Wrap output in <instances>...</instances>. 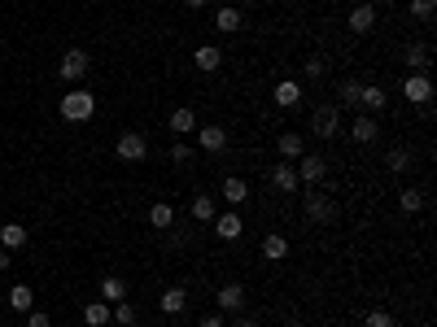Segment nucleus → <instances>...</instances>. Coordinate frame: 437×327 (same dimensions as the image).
<instances>
[{"label": "nucleus", "instance_id": "obj_1", "mask_svg": "<svg viewBox=\"0 0 437 327\" xmlns=\"http://www.w3.org/2000/svg\"><path fill=\"white\" fill-rule=\"evenodd\" d=\"M92 113H96V96L88 88H75V92L61 96V118L66 122H88Z\"/></svg>", "mask_w": 437, "mask_h": 327}, {"label": "nucleus", "instance_id": "obj_2", "mask_svg": "<svg viewBox=\"0 0 437 327\" xmlns=\"http://www.w3.org/2000/svg\"><path fill=\"white\" fill-rule=\"evenodd\" d=\"M302 209H306V218H311V223H319V227H328V223H337V218H342V205H337L328 192H306Z\"/></svg>", "mask_w": 437, "mask_h": 327}, {"label": "nucleus", "instance_id": "obj_3", "mask_svg": "<svg viewBox=\"0 0 437 327\" xmlns=\"http://www.w3.org/2000/svg\"><path fill=\"white\" fill-rule=\"evenodd\" d=\"M337 131H342V109H337V105H319V109L311 113V136L332 140Z\"/></svg>", "mask_w": 437, "mask_h": 327}, {"label": "nucleus", "instance_id": "obj_4", "mask_svg": "<svg viewBox=\"0 0 437 327\" xmlns=\"http://www.w3.org/2000/svg\"><path fill=\"white\" fill-rule=\"evenodd\" d=\"M114 153H118V161H144V153H149V140L140 136V131H123L118 136V144H114Z\"/></svg>", "mask_w": 437, "mask_h": 327}, {"label": "nucleus", "instance_id": "obj_5", "mask_svg": "<svg viewBox=\"0 0 437 327\" xmlns=\"http://www.w3.org/2000/svg\"><path fill=\"white\" fill-rule=\"evenodd\" d=\"M88 53H84V48H70V53H61V65H57V74L61 79H66V83H79V79H84L88 74Z\"/></svg>", "mask_w": 437, "mask_h": 327}, {"label": "nucleus", "instance_id": "obj_6", "mask_svg": "<svg viewBox=\"0 0 437 327\" xmlns=\"http://www.w3.org/2000/svg\"><path fill=\"white\" fill-rule=\"evenodd\" d=\"M293 170H298V184H323V175H328V161H323L319 153H302Z\"/></svg>", "mask_w": 437, "mask_h": 327}, {"label": "nucleus", "instance_id": "obj_7", "mask_svg": "<svg viewBox=\"0 0 437 327\" xmlns=\"http://www.w3.org/2000/svg\"><path fill=\"white\" fill-rule=\"evenodd\" d=\"M402 96H407L411 105H429V101H433V83H429V74H407V83H402Z\"/></svg>", "mask_w": 437, "mask_h": 327}, {"label": "nucleus", "instance_id": "obj_8", "mask_svg": "<svg viewBox=\"0 0 437 327\" xmlns=\"http://www.w3.org/2000/svg\"><path fill=\"white\" fill-rule=\"evenodd\" d=\"M215 301H219L223 314H240V310H245V288H240V284H223Z\"/></svg>", "mask_w": 437, "mask_h": 327}, {"label": "nucleus", "instance_id": "obj_9", "mask_svg": "<svg viewBox=\"0 0 437 327\" xmlns=\"http://www.w3.org/2000/svg\"><path fill=\"white\" fill-rule=\"evenodd\" d=\"M371 26H376V5H354V13H350V31H354V35H367Z\"/></svg>", "mask_w": 437, "mask_h": 327}, {"label": "nucleus", "instance_id": "obj_10", "mask_svg": "<svg viewBox=\"0 0 437 327\" xmlns=\"http://www.w3.org/2000/svg\"><path fill=\"white\" fill-rule=\"evenodd\" d=\"M215 232H219V240H240V214H236V209L215 214Z\"/></svg>", "mask_w": 437, "mask_h": 327}, {"label": "nucleus", "instance_id": "obj_11", "mask_svg": "<svg viewBox=\"0 0 437 327\" xmlns=\"http://www.w3.org/2000/svg\"><path fill=\"white\" fill-rule=\"evenodd\" d=\"M228 149V131L223 127H201V153H223Z\"/></svg>", "mask_w": 437, "mask_h": 327}, {"label": "nucleus", "instance_id": "obj_12", "mask_svg": "<svg viewBox=\"0 0 437 327\" xmlns=\"http://www.w3.org/2000/svg\"><path fill=\"white\" fill-rule=\"evenodd\" d=\"M215 214H219L215 196H206V192H197V196H192V218H197V223H215Z\"/></svg>", "mask_w": 437, "mask_h": 327}, {"label": "nucleus", "instance_id": "obj_13", "mask_svg": "<svg viewBox=\"0 0 437 327\" xmlns=\"http://www.w3.org/2000/svg\"><path fill=\"white\" fill-rule=\"evenodd\" d=\"M162 314H184V305H188V292L184 288H167V292H162Z\"/></svg>", "mask_w": 437, "mask_h": 327}, {"label": "nucleus", "instance_id": "obj_14", "mask_svg": "<svg viewBox=\"0 0 437 327\" xmlns=\"http://www.w3.org/2000/svg\"><path fill=\"white\" fill-rule=\"evenodd\" d=\"M298 101H302V83H293V79L276 83V105H280V109H293Z\"/></svg>", "mask_w": 437, "mask_h": 327}, {"label": "nucleus", "instance_id": "obj_15", "mask_svg": "<svg viewBox=\"0 0 437 327\" xmlns=\"http://www.w3.org/2000/svg\"><path fill=\"white\" fill-rule=\"evenodd\" d=\"M350 136L359 140V144H371V140H376V118H371V113H359L354 127H350Z\"/></svg>", "mask_w": 437, "mask_h": 327}, {"label": "nucleus", "instance_id": "obj_16", "mask_svg": "<svg viewBox=\"0 0 437 327\" xmlns=\"http://www.w3.org/2000/svg\"><path fill=\"white\" fill-rule=\"evenodd\" d=\"M192 61H197V70H206V74H210V70H219V65H223V53H219L215 44H201Z\"/></svg>", "mask_w": 437, "mask_h": 327}, {"label": "nucleus", "instance_id": "obj_17", "mask_svg": "<svg viewBox=\"0 0 437 327\" xmlns=\"http://www.w3.org/2000/svg\"><path fill=\"white\" fill-rule=\"evenodd\" d=\"M245 196H250L245 179H236V175H228V179H223V201H228V205H240Z\"/></svg>", "mask_w": 437, "mask_h": 327}, {"label": "nucleus", "instance_id": "obj_18", "mask_svg": "<svg viewBox=\"0 0 437 327\" xmlns=\"http://www.w3.org/2000/svg\"><path fill=\"white\" fill-rule=\"evenodd\" d=\"M0 244H5V249H22L26 244V227L22 223H5L0 227Z\"/></svg>", "mask_w": 437, "mask_h": 327}, {"label": "nucleus", "instance_id": "obj_19", "mask_svg": "<svg viewBox=\"0 0 437 327\" xmlns=\"http://www.w3.org/2000/svg\"><path fill=\"white\" fill-rule=\"evenodd\" d=\"M359 105H363L367 113H381V109H385V88H381V83L363 88V92H359Z\"/></svg>", "mask_w": 437, "mask_h": 327}, {"label": "nucleus", "instance_id": "obj_20", "mask_svg": "<svg viewBox=\"0 0 437 327\" xmlns=\"http://www.w3.org/2000/svg\"><path fill=\"white\" fill-rule=\"evenodd\" d=\"M429 57H433V53H429V44H407V61H411V70H415V74H424L429 65H433Z\"/></svg>", "mask_w": 437, "mask_h": 327}, {"label": "nucleus", "instance_id": "obj_21", "mask_svg": "<svg viewBox=\"0 0 437 327\" xmlns=\"http://www.w3.org/2000/svg\"><path fill=\"white\" fill-rule=\"evenodd\" d=\"M271 184H276L280 192H298L302 184H298V170L293 166H276V170H271Z\"/></svg>", "mask_w": 437, "mask_h": 327}, {"label": "nucleus", "instance_id": "obj_22", "mask_svg": "<svg viewBox=\"0 0 437 327\" xmlns=\"http://www.w3.org/2000/svg\"><path fill=\"white\" fill-rule=\"evenodd\" d=\"M149 223L158 227V232H167V227L175 223V205H171V201H158V205L149 209Z\"/></svg>", "mask_w": 437, "mask_h": 327}, {"label": "nucleus", "instance_id": "obj_23", "mask_svg": "<svg viewBox=\"0 0 437 327\" xmlns=\"http://www.w3.org/2000/svg\"><path fill=\"white\" fill-rule=\"evenodd\" d=\"M101 301H109V305H118V301H127V284L118 280V275H109V280L101 284Z\"/></svg>", "mask_w": 437, "mask_h": 327}, {"label": "nucleus", "instance_id": "obj_24", "mask_svg": "<svg viewBox=\"0 0 437 327\" xmlns=\"http://www.w3.org/2000/svg\"><path fill=\"white\" fill-rule=\"evenodd\" d=\"M215 26H219V31H228V35H236V31H240V9L223 5V9L215 13Z\"/></svg>", "mask_w": 437, "mask_h": 327}, {"label": "nucleus", "instance_id": "obj_25", "mask_svg": "<svg viewBox=\"0 0 437 327\" xmlns=\"http://www.w3.org/2000/svg\"><path fill=\"white\" fill-rule=\"evenodd\" d=\"M263 257H267V262L289 257V240H284V236H263Z\"/></svg>", "mask_w": 437, "mask_h": 327}, {"label": "nucleus", "instance_id": "obj_26", "mask_svg": "<svg viewBox=\"0 0 437 327\" xmlns=\"http://www.w3.org/2000/svg\"><path fill=\"white\" fill-rule=\"evenodd\" d=\"M84 323H88V327H105V323H109V301H92V305H84Z\"/></svg>", "mask_w": 437, "mask_h": 327}, {"label": "nucleus", "instance_id": "obj_27", "mask_svg": "<svg viewBox=\"0 0 437 327\" xmlns=\"http://www.w3.org/2000/svg\"><path fill=\"white\" fill-rule=\"evenodd\" d=\"M276 144H280V153H284V157H302V153H306V140L298 136V131H284Z\"/></svg>", "mask_w": 437, "mask_h": 327}, {"label": "nucleus", "instance_id": "obj_28", "mask_svg": "<svg viewBox=\"0 0 437 327\" xmlns=\"http://www.w3.org/2000/svg\"><path fill=\"white\" fill-rule=\"evenodd\" d=\"M9 305L18 310V314H26V310L36 305V297H31V288H26V284H13V288H9Z\"/></svg>", "mask_w": 437, "mask_h": 327}, {"label": "nucleus", "instance_id": "obj_29", "mask_svg": "<svg viewBox=\"0 0 437 327\" xmlns=\"http://www.w3.org/2000/svg\"><path fill=\"white\" fill-rule=\"evenodd\" d=\"M171 131H180V136L197 131V113H192V109H175V113H171Z\"/></svg>", "mask_w": 437, "mask_h": 327}, {"label": "nucleus", "instance_id": "obj_30", "mask_svg": "<svg viewBox=\"0 0 437 327\" xmlns=\"http://www.w3.org/2000/svg\"><path fill=\"white\" fill-rule=\"evenodd\" d=\"M398 205H402V214H420V209H424V192L420 188H407L398 196Z\"/></svg>", "mask_w": 437, "mask_h": 327}, {"label": "nucleus", "instance_id": "obj_31", "mask_svg": "<svg viewBox=\"0 0 437 327\" xmlns=\"http://www.w3.org/2000/svg\"><path fill=\"white\" fill-rule=\"evenodd\" d=\"M411 166V153L407 149H390V153H385V170H394V175H402V170H407Z\"/></svg>", "mask_w": 437, "mask_h": 327}, {"label": "nucleus", "instance_id": "obj_32", "mask_svg": "<svg viewBox=\"0 0 437 327\" xmlns=\"http://www.w3.org/2000/svg\"><path fill=\"white\" fill-rule=\"evenodd\" d=\"M359 92H363V83L346 79V83H342V109H359Z\"/></svg>", "mask_w": 437, "mask_h": 327}, {"label": "nucleus", "instance_id": "obj_33", "mask_svg": "<svg viewBox=\"0 0 437 327\" xmlns=\"http://www.w3.org/2000/svg\"><path fill=\"white\" fill-rule=\"evenodd\" d=\"M109 319H114L118 327H132V323H136V305H127V301H118L114 310H109Z\"/></svg>", "mask_w": 437, "mask_h": 327}, {"label": "nucleus", "instance_id": "obj_34", "mask_svg": "<svg viewBox=\"0 0 437 327\" xmlns=\"http://www.w3.org/2000/svg\"><path fill=\"white\" fill-rule=\"evenodd\" d=\"M411 13L420 22H433V13H437V0H411Z\"/></svg>", "mask_w": 437, "mask_h": 327}, {"label": "nucleus", "instance_id": "obj_35", "mask_svg": "<svg viewBox=\"0 0 437 327\" xmlns=\"http://www.w3.org/2000/svg\"><path fill=\"white\" fill-rule=\"evenodd\" d=\"M363 327H398V323H394V314H385V310H371L363 319Z\"/></svg>", "mask_w": 437, "mask_h": 327}, {"label": "nucleus", "instance_id": "obj_36", "mask_svg": "<svg viewBox=\"0 0 437 327\" xmlns=\"http://www.w3.org/2000/svg\"><path fill=\"white\" fill-rule=\"evenodd\" d=\"M26 327H53V319L44 310H26Z\"/></svg>", "mask_w": 437, "mask_h": 327}, {"label": "nucleus", "instance_id": "obj_37", "mask_svg": "<svg viewBox=\"0 0 437 327\" xmlns=\"http://www.w3.org/2000/svg\"><path fill=\"white\" fill-rule=\"evenodd\" d=\"M323 70H328V65H323V57H311V61H306V79H323Z\"/></svg>", "mask_w": 437, "mask_h": 327}, {"label": "nucleus", "instance_id": "obj_38", "mask_svg": "<svg viewBox=\"0 0 437 327\" xmlns=\"http://www.w3.org/2000/svg\"><path fill=\"white\" fill-rule=\"evenodd\" d=\"M171 161H180V166H184V161H192V149H188V144H175V149H171Z\"/></svg>", "mask_w": 437, "mask_h": 327}, {"label": "nucleus", "instance_id": "obj_39", "mask_svg": "<svg viewBox=\"0 0 437 327\" xmlns=\"http://www.w3.org/2000/svg\"><path fill=\"white\" fill-rule=\"evenodd\" d=\"M201 327H223V319H219V314H206V319H201Z\"/></svg>", "mask_w": 437, "mask_h": 327}, {"label": "nucleus", "instance_id": "obj_40", "mask_svg": "<svg viewBox=\"0 0 437 327\" xmlns=\"http://www.w3.org/2000/svg\"><path fill=\"white\" fill-rule=\"evenodd\" d=\"M236 327H258V319H245V314H236Z\"/></svg>", "mask_w": 437, "mask_h": 327}, {"label": "nucleus", "instance_id": "obj_41", "mask_svg": "<svg viewBox=\"0 0 437 327\" xmlns=\"http://www.w3.org/2000/svg\"><path fill=\"white\" fill-rule=\"evenodd\" d=\"M0 271H9V249H0Z\"/></svg>", "mask_w": 437, "mask_h": 327}, {"label": "nucleus", "instance_id": "obj_42", "mask_svg": "<svg viewBox=\"0 0 437 327\" xmlns=\"http://www.w3.org/2000/svg\"><path fill=\"white\" fill-rule=\"evenodd\" d=\"M184 5H188V9H201V5H206V0H184Z\"/></svg>", "mask_w": 437, "mask_h": 327}, {"label": "nucleus", "instance_id": "obj_43", "mask_svg": "<svg viewBox=\"0 0 437 327\" xmlns=\"http://www.w3.org/2000/svg\"><path fill=\"white\" fill-rule=\"evenodd\" d=\"M381 5H398V0H381Z\"/></svg>", "mask_w": 437, "mask_h": 327}, {"label": "nucleus", "instance_id": "obj_44", "mask_svg": "<svg viewBox=\"0 0 437 327\" xmlns=\"http://www.w3.org/2000/svg\"><path fill=\"white\" fill-rule=\"evenodd\" d=\"M289 327H302V323H289Z\"/></svg>", "mask_w": 437, "mask_h": 327}, {"label": "nucleus", "instance_id": "obj_45", "mask_svg": "<svg viewBox=\"0 0 437 327\" xmlns=\"http://www.w3.org/2000/svg\"><path fill=\"white\" fill-rule=\"evenodd\" d=\"M0 79H5V74H0Z\"/></svg>", "mask_w": 437, "mask_h": 327}]
</instances>
